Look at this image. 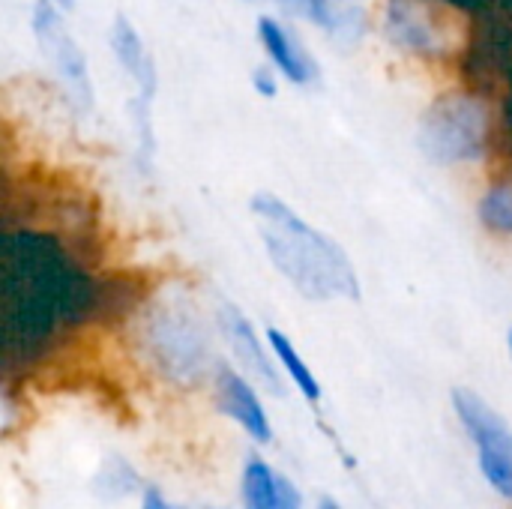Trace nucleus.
Instances as JSON below:
<instances>
[{
	"label": "nucleus",
	"mask_w": 512,
	"mask_h": 509,
	"mask_svg": "<svg viewBox=\"0 0 512 509\" xmlns=\"http://www.w3.org/2000/svg\"><path fill=\"white\" fill-rule=\"evenodd\" d=\"M219 408L234 423H240L255 441L267 444L273 438L270 420H267V411H264L258 393L237 372H222V378H219Z\"/></svg>",
	"instance_id": "nucleus-9"
},
{
	"label": "nucleus",
	"mask_w": 512,
	"mask_h": 509,
	"mask_svg": "<svg viewBox=\"0 0 512 509\" xmlns=\"http://www.w3.org/2000/svg\"><path fill=\"white\" fill-rule=\"evenodd\" d=\"M252 87H255V93L264 96V99H273V96L279 93V84H276L273 69H255V72H252Z\"/></svg>",
	"instance_id": "nucleus-15"
},
{
	"label": "nucleus",
	"mask_w": 512,
	"mask_h": 509,
	"mask_svg": "<svg viewBox=\"0 0 512 509\" xmlns=\"http://www.w3.org/2000/svg\"><path fill=\"white\" fill-rule=\"evenodd\" d=\"M489 117L471 96L438 99L420 123V147L438 165L474 162L486 150Z\"/></svg>",
	"instance_id": "nucleus-2"
},
{
	"label": "nucleus",
	"mask_w": 512,
	"mask_h": 509,
	"mask_svg": "<svg viewBox=\"0 0 512 509\" xmlns=\"http://www.w3.org/2000/svg\"><path fill=\"white\" fill-rule=\"evenodd\" d=\"M384 33L393 45L411 54L444 51V33L417 0H390L384 12Z\"/></svg>",
	"instance_id": "nucleus-7"
},
{
	"label": "nucleus",
	"mask_w": 512,
	"mask_h": 509,
	"mask_svg": "<svg viewBox=\"0 0 512 509\" xmlns=\"http://www.w3.org/2000/svg\"><path fill=\"white\" fill-rule=\"evenodd\" d=\"M321 509H342V507H339L336 501H324V504H321Z\"/></svg>",
	"instance_id": "nucleus-17"
},
{
	"label": "nucleus",
	"mask_w": 512,
	"mask_h": 509,
	"mask_svg": "<svg viewBox=\"0 0 512 509\" xmlns=\"http://www.w3.org/2000/svg\"><path fill=\"white\" fill-rule=\"evenodd\" d=\"M480 219L495 234L512 237V183L492 186L480 201Z\"/></svg>",
	"instance_id": "nucleus-14"
},
{
	"label": "nucleus",
	"mask_w": 512,
	"mask_h": 509,
	"mask_svg": "<svg viewBox=\"0 0 512 509\" xmlns=\"http://www.w3.org/2000/svg\"><path fill=\"white\" fill-rule=\"evenodd\" d=\"M141 509H174L156 489H147L144 498H141Z\"/></svg>",
	"instance_id": "nucleus-16"
},
{
	"label": "nucleus",
	"mask_w": 512,
	"mask_h": 509,
	"mask_svg": "<svg viewBox=\"0 0 512 509\" xmlns=\"http://www.w3.org/2000/svg\"><path fill=\"white\" fill-rule=\"evenodd\" d=\"M453 405L477 444V459L492 489L512 501V429L471 390H456Z\"/></svg>",
	"instance_id": "nucleus-4"
},
{
	"label": "nucleus",
	"mask_w": 512,
	"mask_h": 509,
	"mask_svg": "<svg viewBox=\"0 0 512 509\" xmlns=\"http://www.w3.org/2000/svg\"><path fill=\"white\" fill-rule=\"evenodd\" d=\"M267 339H270V348H273V354L279 357L282 369H285L288 378L297 384V390H300L309 402H318V399H321V384H318V378L312 375V369L303 363V357L297 354V348L291 345V339H288L285 333H279L276 327L267 330Z\"/></svg>",
	"instance_id": "nucleus-13"
},
{
	"label": "nucleus",
	"mask_w": 512,
	"mask_h": 509,
	"mask_svg": "<svg viewBox=\"0 0 512 509\" xmlns=\"http://www.w3.org/2000/svg\"><path fill=\"white\" fill-rule=\"evenodd\" d=\"M111 51L120 63V69L129 75V81L135 84V96H132V117H135V132H138V153L141 162L147 165L153 156V96H156V66L147 54L144 39L138 36V30L129 24L126 15L114 18L111 27Z\"/></svg>",
	"instance_id": "nucleus-5"
},
{
	"label": "nucleus",
	"mask_w": 512,
	"mask_h": 509,
	"mask_svg": "<svg viewBox=\"0 0 512 509\" xmlns=\"http://www.w3.org/2000/svg\"><path fill=\"white\" fill-rule=\"evenodd\" d=\"M258 39L264 51L270 54L273 66L294 84H312L318 75V63L306 54V48L297 42L291 30H285L276 18L261 15L258 18Z\"/></svg>",
	"instance_id": "nucleus-8"
},
{
	"label": "nucleus",
	"mask_w": 512,
	"mask_h": 509,
	"mask_svg": "<svg viewBox=\"0 0 512 509\" xmlns=\"http://www.w3.org/2000/svg\"><path fill=\"white\" fill-rule=\"evenodd\" d=\"M252 216L276 270L309 300H357L360 282L339 243L312 228L273 192L252 198Z\"/></svg>",
	"instance_id": "nucleus-1"
},
{
	"label": "nucleus",
	"mask_w": 512,
	"mask_h": 509,
	"mask_svg": "<svg viewBox=\"0 0 512 509\" xmlns=\"http://www.w3.org/2000/svg\"><path fill=\"white\" fill-rule=\"evenodd\" d=\"M285 12L315 21L333 36H357L363 30V0H273Z\"/></svg>",
	"instance_id": "nucleus-11"
},
{
	"label": "nucleus",
	"mask_w": 512,
	"mask_h": 509,
	"mask_svg": "<svg viewBox=\"0 0 512 509\" xmlns=\"http://www.w3.org/2000/svg\"><path fill=\"white\" fill-rule=\"evenodd\" d=\"M147 345L171 378H198L207 366V336L186 312H156L147 321Z\"/></svg>",
	"instance_id": "nucleus-6"
},
{
	"label": "nucleus",
	"mask_w": 512,
	"mask_h": 509,
	"mask_svg": "<svg viewBox=\"0 0 512 509\" xmlns=\"http://www.w3.org/2000/svg\"><path fill=\"white\" fill-rule=\"evenodd\" d=\"M510 354H512V330H510Z\"/></svg>",
	"instance_id": "nucleus-18"
},
{
	"label": "nucleus",
	"mask_w": 512,
	"mask_h": 509,
	"mask_svg": "<svg viewBox=\"0 0 512 509\" xmlns=\"http://www.w3.org/2000/svg\"><path fill=\"white\" fill-rule=\"evenodd\" d=\"M222 333H225V339H228L234 357L240 360V366H243L249 375H255L261 384H267L270 390L279 393V375H276V369L270 366V360H267V354H264V348H261V339L255 336L252 324H249L237 309H231V306L222 312Z\"/></svg>",
	"instance_id": "nucleus-12"
},
{
	"label": "nucleus",
	"mask_w": 512,
	"mask_h": 509,
	"mask_svg": "<svg viewBox=\"0 0 512 509\" xmlns=\"http://www.w3.org/2000/svg\"><path fill=\"white\" fill-rule=\"evenodd\" d=\"M30 24H33V36H36L48 66L54 69L57 81L63 84L66 96L78 108L87 111L93 105V81H90L87 57H84L81 45L75 42V36L69 33L60 6L54 0H36Z\"/></svg>",
	"instance_id": "nucleus-3"
},
{
	"label": "nucleus",
	"mask_w": 512,
	"mask_h": 509,
	"mask_svg": "<svg viewBox=\"0 0 512 509\" xmlns=\"http://www.w3.org/2000/svg\"><path fill=\"white\" fill-rule=\"evenodd\" d=\"M300 492L288 477H279L267 462L252 459L243 471L246 509H300Z\"/></svg>",
	"instance_id": "nucleus-10"
}]
</instances>
